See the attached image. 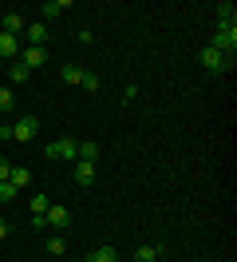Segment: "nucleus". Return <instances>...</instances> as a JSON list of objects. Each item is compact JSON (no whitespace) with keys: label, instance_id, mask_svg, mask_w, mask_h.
<instances>
[{"label":"nucleus","instance_id":"obj_13","mask_svg":"<svg viewBox=\"0 0 237 262\" xmlns=\"http://www.w3.org/2000/svg\"><path fill=\"white\" fill-rule=\"evenodd\" d=\"M87 262H119V250L115 246H99V250L87 254Z\"/></svg>","mask_w":237,"mask_h":262},{"label":"nucleus","instance_id":"obj_2","mask_svg":"<svg viewBox=\"0 0 237 262\" xmlns=\"http://www.w3.org/2000/svg\"><path fill=\"white\" fill-rule=\"evenodd\" d=\"M209 48H218L221 56H229V60H233V52H237V28H218L214 40H209Z\"/></svg>","mask_w":237,"mask_h":262},{"label":"nucleus","instance_id":"obj_5","mask_svg":"<svg viewBox=\"0 0 237 262\" xmlns=\"http://www.w3.org/2000/svg\"><path fill=\"white\" fill-rule=\"evenodd\" d=\"M44 219H47V230H63L67 223H71V211L60 207V203H51V207L44 211Z\"/></svg>","mask_w":237,"mask_h":262},{"label":"nucleus","instance_id":"obj_24","mask_svg":"<svg viewBox=\"0 0 237 262\" xmlns=\"http://www.w3.org/2000/svg\"><path fill=\"white\" fill-rule=\"evenodd\" d=\"M32 230H47V219H44V214H32Z\"/></svg>","mask_w":237,"mask_h":262},{"label":"nucleus","instance_id":"obj_18","mask_svg":"<svg viewBox=\"0 0 237 262\" xmlns=\"http://www.w3.org/2000/svg\"><path fill=\"white\" fill-rule=\"evenodd\" d=\"M79 159H83V163H95V159H99V147H95V143H79Z\"/></svg>","mask_w":237,"mask_h":262},{"label":"nucleus","instance_id":"obj_22","mask_svg":"<svg viewBox=\"0 0 237 262\" xmlns=\"http://www.w3.org/2000/svg\"><path fill=\"white\" fill-rule=\"evenodd\" d=\"M83 88H87V92H99V88H103V80H99L95 72H83Z\"/></svg>","mask_w":237,"mask_h":262},{"label":"nucleus","instance_id":"obj_23","mask_svg":"<svg viewBox=\"0 0 237 262\" xmlns=\"http://www.w3.org/2000/svg\"><path fill=\"white\" fill-rule=\"evenodd\" d=\"M16 195H20V191H16L12 183H0V203H12Z\"/></svg>","mask_w":237,"mask_h":262},{"label":"nucleus","instance_id":"obj_4","mask_svg":"<svg viewBox=\"0 0 237 262\" xmlns=\"http://www.w3.org/2000/svg\"><path fill=\"white\" fill-rule=\"evenodd\" d=\"M36 131H40V119H36V115H20V119L12 123V139L16 143H28Z\"/></svg>","mask_w":237,"mask_h":262},{"label":"nucleus","instance_id":"obj_7","mask_svg":"<svg viewBox=\"0 0 237 262\" xmlns=\"http://www.w3.org/2000/svg\"><path fill=\"white\" fill-rule=\"evenodd\" d=\"M20 64L28 68V72H32V68H44V64H47V52H44V48H32V44H28V48H24V56H20Z\"/></svg>","mask_w":237,"mask_h":262},{"label":"nucleus","instance_id":"obj_19","mask_svg":"<svg viewBox=\"0 0 237 262\" xmlns=\"http://www.w3.org/2000/svg\"><path fill=\"white\" fill-rule=\"evenodd\" d=\"M158 258V246H139L135 250V262H154Z\"/></svg>","mask_w":237,"mask_h":262},{"label":"nucleus","instance_id":"obj_25","mask_svg":"<svg viewBox=\"0 0 237 262\" xmlns=\"http://www.w3.org/2000/svg\"><path fill=\"white\" fill-rule=\"evenodd\" d=\"M8 171H12V163H8V159H0V183H8Z\"/></svg>","mask_w":237,"mask_h":262},{"label":"nucleus","instance_id":"obj_9","mask_svg":"<svg viewBox=\"0 0 237 262\" xmlns=\"http://www.w3.org/2000/svg\"><path fill=\"white\" fill-rule=\"evenodd\" d=\"M218 28H237V4H218Z\"/></svg>","mask_w":237,"mask_h":262},{"label":"nucleus","instance_id":"obj_16","mask_svg":"<svg viewBox=\"0 0 237 262\" xmlns=\"http://www.w3.org/2000/svg\"><path fill=\"white\" fill-rule=\"evenodd\" d=\"M60 80H63V83H83V68L67 64V68H63V72H60Z\"/></svg>","mask_w":237,"mask_h":262},{"label":"nucleus","instance_id":"obj_11","mask_svg":"<svg viewBox=\"0 0 237 262\" xmlns=\"http://www.w3.org/2000/svg\"><path fill=\"white\" fill-rule=\"evenodd\" d=\"M0 24H4V32H8V36H20V32H24V16H20V12H4Z\"/></svg>","mask_w":237,"mask_h":262},{"label":"nucleus","instance_id":"obj_14","mask_svg":"<svg viewBox=\"0 0 237 262\" xmlns=\"http://www.w3.org/2000/svg\"><path fill=\"white\" fill-rule=\"evenodd\" d=\"M28 179H32L28 167H12V171H8V183H12L16 191H20V187H28Z\"/></svg>","mask_w":237,"mask_h":262},{"label":"nucleus","instance_id":"obj_6","mask_svg":"<svg viewBox=\"0 0 237 262\" xmlns=\"http://www.w3.org/2000/svg\"><path fill=\"white\" fill-rule=\"evenodd\" d=\"M71 179H75V187H91V183H95V163L75 159V163H71Z\"/></svg>","mask_w":237,"mask_h":262},{"label":"nucleus","instance_id":"obj_8","mask_svg":"<svg viewBox=\"0 0 237 262\" xmlns=\"http://www.w3.org/2000/svg\"><path fill=\"white\" fill-rule=\"evenodd\" d=\"M24 36L32 40V48H44V40H47V24H44V20H36V24H24Z\"/></svg>","mask_w":237,"mask_h":262},{"label":"nucleus","instance_id":"obj_1","mask_svg":"<svg viewBox=\"0 0 237 262\" xmlns=\"http://www.w3.org/2000/svg\"><path fill=\"white\" fill-rule=\"evenodd\" d=\"M47 159H67V163H75L79 159V139H71V135L51 139V143H47Z\"/></svg>","mask_w":237,"mask_h":262},{"label":"nucleus","instance_id":"obj_10","mask_svg":"<svg viewBox=\"0 0 237 262\" xmlns=\"http://www.w3.org/2000/svg\"><path fill=\"white\" fill-rule=\"evenodd\" d=\"M16 52H20V40L8 36V32H0V60H12Z\"/></svg>","mask_w":237,"mask_h":262},{"label":"nucleus","instance_id":"obj_17","mask_svg":"<svg viewBox=\"0 0 237 262\" xmlns=\"http://www.w3.org/2000/svg\"><path fill=\"white\" fill-rule=\"evenodd\" d=\"M28 76H32V72H28V68H24V64H20V60H16L12 68H8V80H12V83H24V80H28Z\"/></svg>","mask_w":237,"mask_h":262},{"label":"nucleus","instance_id":"obj_21","mask_svg":"<svg viewBox=\"0 0 237 262\" xmlns=\"http://www.w3.org/2000/svg\"><path fill=\"white\" fill-rule=\"evenodd\" d=\"M47 207H51V199H47V195H32V214H44Z\"/></svg>","mask_w":237,"mask_h":262},{"label":"nucleus","instance_id":"obj_15","mask_svg":"<svg viewBox=\"0 0 237 262\" xmlns=\"http://www.w3.org/2000/svg\"><path fill=\"white\" fill-rule=\"evenodd\" d=\"M47 254H56V258H60V254H67V243H63V234H47Z\"/></svg>","mask_w":237,"mask_h":262},{"label":"nucleus","instance_id":"obj_12","mask_svg":"<svg viewBox=\"0 0 237 262\" xmlns=\"http://www.w3.org/2000/svg\"><path fill=\"white\" fill-rule=\"evenodd\" d=\"M63 8H71V4H67V0H47V4H40V16H44V20H56Z\"/></svg>","mask_w":237,"mask_h":262},{"label":"nucleus","instance_id":"obj_26","mask_svg":"<svg viewBox=\"0 0 237 262\" xmlns=\"http://www.w3.org/2000/svg\"><path fill=\"white\" fill-rule=\"evenodd\" d=\"M0 238H8V223L4 219H0Z\"/></svg>","mask_w":237,"mask_h":262},{"label":"nucleus","instance_id":"obj_20","mask_svg":"<svg viewBox=\"0 0 237 262\" xmlns=\"http://www.w3.org/2000/svg\"><path fill=\"white\" fill-rule=\"evenodd\" d=\"M16 107V96H12V88H0V112H12Z\"/></svg>","mask_w":237,"mask_h":262},{"label":"nucleus","instance_id":"obj_3","mask_svg":"<svg viewBox=\"0 0 237 262\" xmlns=\"http://www.w3.org/2000/svg\"><path fill=\"white\" fill-rule=\"evenodd\" d=\"M202 68H205V72H229V68H233V60H229V56H221L218 48H209V44H205V48H202Z\"/></svg>","mask_w":237,"mask_h":262}]
</instances>
